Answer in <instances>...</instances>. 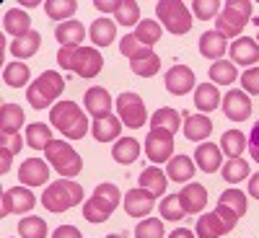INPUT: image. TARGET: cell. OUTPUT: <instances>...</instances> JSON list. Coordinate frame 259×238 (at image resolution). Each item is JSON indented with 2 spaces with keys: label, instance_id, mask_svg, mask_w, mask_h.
<instances>
[{
  "label": "cell",
  "instance_id": "obj_1",
  "mask_svg": "<svg viewBox=\"0 0 259 238\" xmlns=\"http://www.w3.org/2000/svg\"><path fill=\"white\" fill-rule=\"evenodd\" d=\"M57 65L80 78H96L104 68V57L94 47H62L57 52Z\"/></svg>",
  "mask_w": 259,
  "mask_h": 238
},
{
  "label": "cell",
  "instance_id": "obj_2",
  "mask_svg": "<svg viewBox=\"0 0 259 238\" xmlns=\"http://www.w3.org/2000/svg\"><path fill=\"white\" fill-rule=\"evenodd\" d=\"M52 127H57L65 137L80 140L89 135V117L83 114V109L75 101H57L50 112Z\"/></svg>",
  "mask_w": 259,
  "mask_h": 238
},
{
  "label": "cell",
  "instance_id": "obj_3",
  "mask_svg": "<svg viewBox=\"0 0 259 238\" xmlns=\"http://www.w3.org/2000/svg\"><path fill=\"white\" fill-rule=\"evenodd\" d=\"M119 200H124V197L119 194L117 184L104 181V184H99V186L94 189L91 197L83 202V218L89 220V223H94V225L109 220L112 212H114L117 205H119Z\"/></svg>",
  "mask_w": 259,
  "mask_h": 238
},
{
  "label": "cell",
  "instance_id": "obj_4",
  "mask_svg": "<svg viewBox=\"0 0 259 238\" xmlns=\"http://www.w3.org/2000/svg\"><path fill=\"white\" fill-rule=\"evenodd\" d=\"M251 11L254 6L249 0H226L223 11L218 13V21H215V31L223 39H239V34L251 21Z\"/></svg>",
  "mask_w": 259,
  "mask_h": 238
},
{
  "label": "cell",
  "instance_id": "obj_5",
  "mask_svg": "<svg viewBox=\"0 0 259 238\" xmlns=\"http://www.w3.org/2000/svg\"><path fill=\"white\" fill-rule=\"evenodd\" d=\"M62 91H65V78L55 70H45L26 88V101L31 104V109L41 112V109H50L52 101H57Z\"/></svg>",
  "mask_w": 259,
  "mask_h": 238
},
{
  "label": "cell",
  "instance_id": "obj_6",
  "mask_svg": "<svg viewBox=\"0 0 259 238\" xmlns=\"http://www.w3.org/2000/svg\"><path fill=\"white\" fill-rule=\"evenodd\" d=\"M80 202H83V186L73 179H57L41 194V205L50 212H68Z\"/></svg>",
  "mask_w": 259,
  "mask_h": 238
},
{
  "label": "cell",
  "instance_id": "obj_7",
  "mask_svg": "<svg viewBox=\"0 0 259 238\" xmlns=\"http://www.w3.org/2000/svg\"><path fill=\"white\" fill-rule=\"evenodd\" d=\"M45 156L47 161L52 163V168L57 171V174L62 179H73L80 174V168H83V158L78 150H73L70 142H65V140H52L50 148L45 150Z\"/></svg>",
  "mask_w": 259,
  "mask_h": 238
},
{
  "label": "cell",
  "instance_id": "obj_8",
  "mask_svg": "<svg viewBox=\"0 0 259 238\" xmlns=\"http://www.w3.org/2000/svg\"><path fill=\"white\" fill-rule=\"evenodd\" d=\"M156 16L161 18L166 31H171L174 36H182L192 29V11L182 3V0H158Z\"/></svg>",
  "mask_w": 259,
  "mask_h": 238
},
{
  "label": "cell",
  "instance_id": "obj_9",
  "mask_svg": "<svg viewBox=\"0 0 259 238\" xmlns=\"http://www.w3.org/2000/svg\"><path fill=\"white\" fill-rule=\"evenodd\" d=\"M117 114H119L122 124L130 129H140L145 122H150V117L145 112V101L133 91H124L117 96Z\"/></svg>",
  "mask_w": 259,
  "mask_h": 238
},
{
  "label": "cell",
  "instance_id": "obj_10",
  "mask_svg": "<svg viewBox=\"0 0 259 238\" xmlns=\"http://www.w3.org/2000/svg\"><path fill=\"white\" fill-rule=\"evenodd\" d=\"M145 156L156 163H166L174 158V132L168 129H150L145 137Z\"/></svg>",
  "mask_w": 259,
  "mask_h": 238
},
{
  "label": "cell",
  "instance_id": "obj_11",
  "mask_svg": "<svg viewBox=\"0 0 259 238\" xmlns=\"http://www.w3.org/2000/svg\"><path fill=\"white\" fill-rule=\"evenodd\" d=\"M36 205L29 186H11L3 192V215H26Z\"/></svg>",
  "mask_w": 259,
  "mask_h": 238
},
{
  "label": "cell",
  "instance_id": "obj_12",
  "mask_svg": "<svg viewBox=\"0 0 259 238\" xmlns=\"http://www.w3.org/2000/svg\"><path fill=\"white\" fill-rule=\"evenodd\" d=\"M221 106H223V114H226L231 122H246V119L251 117V99H249V93H244V91H239V88L228 91V93L223 96Z\"/></svg>",
  "mask_w": 259,
  "mask_h": 238
},
{
  "label": "cell",
  "instance_id": "obj_13",
  "mask_svg": "<svg viewBox=\"0 0 259 238\" xmlns=\"http://www.w3.org/2000/svg\"><path fill=\"white\" fill-rule=\"evenodd\" d=\"M228 55L236 65H244V68H251V65L259 62V41L251 36H239L231 41Z\"/></svg>",
  "mask_w": 259,
  "mask_h": 238
},
{
  "label": "cell",
  "instance_id": "obj_14",
  "mask_svg": "<svg viewBox=\"0 0 259 238\" xmlns=\"http://www.w3.org/2000/svg\"><path fill=\"white\" fill-rule=\"evenodd\" d=\"M18 179H21V184L29 186V189L47 184V179H50V166H47V161H41V158H29V161H24V163H21V168H18Z\"/></svg>",
  "mask_w": 259,
  "mask_h": 238
},
{
  "label": "cell",
  "instance_id": "obj_15",
  "mask_svg": "<svg viewBox=\"0 0 259 238\" xmlns=\"http://www.w3.org/2000/svg\"><path fill=\"white\" fill-rule=\"evenodd\" d=\"M83 104H85V112L94 114V119H104L112 114V96L106 88L101 85H94L83 93Z\"/></svg>",
  "mask_w": 259,
  "mask_h": 238
},
{
  "label": "cell",
  "instance_id": "obj_16",
  "mask_svg": "<svg viewBox=\"0 0 259 238\" xmlns=\"http://www.w3.org/2000/svg\"><path fill=\"white\" fill-rule=\"evenodd\" d=\"M163 83H166L168 93L184 96V93H189L194 88V73H192V68H187V65H174V68L166 73Z\"/></svg>",
  "mask_w": 259,
  "mask_h": 238
},
{
  "label": "cell",
  "instance_id": "obj_17",
  "mask_svg": "<svg viewBox=\"0 0 259 238\" xmlns=\"http://www.w3.org/2000/svg\"><path fill=\"white\" fill-rule=\"evenodd\" d=\"M156 205V197L145 189H130L124 194V212L130 215V218H145V215H150V210H153Z\"/></svg>",
  "mask_w": 259,
  "mask_h": 238
},
{
  "label": "cell",
  "instance_id": "obj_18",
  "mask_svg": "<svg viewBox=\"0 0 259 238\" xmlns=\"http://www.w3.org/2000/svg\"><path fill=\"white\" fill-rule=\"evenodd\" d=\"M182 127H184V137L189 142H205L212 135V122L207 114H187Z\"/></svg>",
  "mask_w": 259,
  "mask_h": 238
},
{
  "label": "cell",
  "instance_id": "obj_19",
  "mask_svg": "<svg viewBox=\"0 0 259 238\" xmlns=\"http://www.w3.org/2000/svg\"><path fill=\"white\" fill-rule=\"evenodd\" d=\"M179 200H182V207L187 215H200L207 205V189L202 184H187L179 192Z\"/></svg>",
  "mask_w": 259,
  "mask_h": 238
},
{
  "label": "cell",
  "instance_id": "obj_20",
  "mask_svg": "<svg viewBox=\"0 0 259 238\" xmlns=\"http://www.w3.org/2000/svg\"><path fill=\"white\" fill-rule=\"evenodd\" d=\"M231 230H233V225H228L215 210L197 218V238H221Z\"/></svg>",
  "mask_w": 259,
  "mask_h": 238
},
{
  "label": "cell",
  "instance_id": "obj_21",
  "mask_svg": "<svg viewBox=\"0 0 259 238\" xmlns=\"http://www.w3.org/2000/svg\"><path fill=\"white\" fill-rule=\"evenodd\" d=\"M194 158H197V168L205 171V174H215L218 168H223V150L215 142H202Z\"/></svg>",
  "mask_w": 259,
  "mask_h": 238
},
{
  "label": "cell",
  "instance_id": "obj_22",
  "mask_svg": "<svg viewBox=\"0 0 259 238\" xmlns=\"http://www.w3.org/2000/svg\"><path fill=\"white\" fill-rule=\"evenodd\" d=\"M228 52V41L218 34V31H205L202 36H200V55L202 57H207V60H212V62H218V60H223V55Z\"/></svg>",
  "mask_w": 259,
  "mask_h": 238
},
{
  "label": "cell",
  "instance_id": "obj_23",
  "mask_svg": "<svg viewBox=\"0 0 259 238\" xmlns=\"http://www.w3.org/2000/svg\"><path fill=\"white\" fill-rule=\"evenodd\" d=\"M140 189L150 192L153 197H163L166 194V184H168V176L163 174V171L158 166H148L143 168V174H140Z\"/></svg>",
  "mask_w": 259,
  "mask_h": 238
},
{
  "label": "cell",
  "instance_id": "obj_24",
  "mask_svg": "<svg viewBox=\"0 0 259 238\" xmlns=\"http://www.w3.org/2000/svg\"><path fill=\"white\" fill-rule=\"evenodd\" d=\"M130 70L140 78H150L161 70V57L153 52V50H143L140 55H135L130 60Z\"/></svg>",
  "mask_w": 259,
  "mask_h": 238
},
{
  "label": "cell",
  "instance_id": "obj_25",
  "mask_svg": "<svg viewBox=\"0 0 259 238\" xmlns=\"http://www.w3.org/2000/svg\"><path fill=\"white\" fill-rule=\"evenodd\" d=\"M85 26L80 24V21H65V24L57 26L55 31V39L60 41L62 47H80V41L85 39Z\"/></svg>",
  "mask_w": 259,
  "mask_h": 238
},
{
  "label": "cell",
  "instance_id": "obj_26",
  "mask_svg": "<svg viewBox=\"0 0 259 238\" xmlns=\"http://www.w3.org/2000/svg\"><path fill=\"white\" fill-rule=\"evenodd\" d=\"M122 135V119L109 114L104 119H94V137L99 142H114Z\"/></svg>",
  "mask_w": 259,
  "mask_h": 238
},
{
  "label": "cell",
  "instance_id": "obj_27",
  "mask_svg": "<svg viewBox=\"0 0 259 238\" xmlns=\"http://www.w3.org/2000/svg\"><path fill=\"white\" fill-rule=\"evenodd\" d=\"M39 47H41V36H39V31H34V29H31L29 34L13 39V44H11V55H13L16 60H29V57H34V55L39 52Z\"/></svg>",
  "mask_w": 259,
  "mask_h": 238
},
{
  "label": "cell",
  "instance_id": "obj_28",
  "mask_svg": "<svg viewBox=\"0 0 259 238\" xmlns=\"http://www.w3.org/2000/svg\"><path fill=\"white\" fill-rule=\"evenodd\" d=\"M24 127V109L18 104H3L0 106V135L18 132Z\"/></svg>",
  "mask_w": 259,
  "mask_h": 238
},
{
  "label": "cell",
  "instance_id": "obj_29",
  "mask_svg": "<svg viewBox=\"0 0 259 238\" xmlns=\"http://www.w3.org/2000/svg\"><path fill=\"white\" fill-rule=\"evenodd\" d=\"M221 104V93H218V85L212 83H200L197 91H194V106H197V112L207 114V112H215Z\"/></svg>",
  "mask_w": 259,
  "mask_h": 238
},
{
  "label": "cell",
  "instance_id": "obj_30",
  "mask_svg": "<svg viewBox=\"0 0 259 238\" xmlns=\"http://www.w3.org/2000/svg\"><path fill=\"white\" fill-rule=\"evenodd\" d=\"M3 29L18 39V36H24V34L31 31V18H29L26 11L11 8V11H6V16H3Z\"/></svg>",
  "mask_w": 259,
  "mask_h": 238
},
{
  "label": "cell",
  "instance_id": "obj_31",
  "mask_svg": "<svg viewBox=\"0 0 259 238\" xmlns=\"http://www.w3.org/2000/svg\"><path fill=\"white\" fill-rule=\"evenodd\" d=\"M21 145H24V140H21V135H18V132L0 135V174H8L13 156H18V153H21Z\"/></svg>",
  "mask_w": 259,
  "mask_h": 238
},
{
  "label": "cell",
  "instance_id": "obj_32",
  "mask_svg": "<svg viewBox=\"0 0 259 238\" xmlns=\"http://www.w3.org/2000/svg\"><path fill=\"white\" fill-rule=\"evenodd\" d=\"M182 112L171 109V106H161L156 109V114H150V129H168V132L177 135V129L182 127Z\"/></svg>",
  "mask_w": 259,
  "mask_h": 238
},
{
  "label": "cell",
  "instance_id": "obj_33",
  "mask_svg": "<svg viewBox=\"0 0 259 238\" xmlns=\"http://www.w3.org/2000/svg\"><path fill=\"white\" fill-rule=\"evenodd\" d=\"M89 36H91V41H94L96 47H109L112 41H114V36H117L114 21H109V18H96L94 24H91V29H89Z\"/></svg>",
  "mask_w": 259,
  "mask_h": 238
},
{
  "label": "cell",
  "instance_id": "obj_34",
  "mask_svg": "<svg viewBox=\"0 0 259 238\" xmlns=\"http://www.w3.org/2000/svg\"><path fill=\"white\" fill-rule=\"evenodd\" d=\"M112 158L122 166H130L140 158V142L135 137H119L114 142V150H112Z\"/></svg>",
  "mask_w": 259,
  "mask_h": 238
},
{
  "label": "cell",
  "instance_id": "obj_35",
  "mask_svg": "<svg viewBox=\"0 0 259 238\" xmlns=\"http://www.w3.org/2000/svg\"><path fill=\"white\" fill-rule=\"evenodd\" d=\"M166 176L171 181H189L194 176V161L189 156H174L166 166Z\"/></svg>",
  "mask_w": 259,
  "mask_h": 238
},
{
  "label": "cell",
  "instance_id": "obj_36",
  "mask_svg": "<svg viewBox=\"0 0 259 238\" xmlns=\"http://www.w3.org/2000/svg\"><path fill=\"white\" fill-rule=\"evenodd\" d=\"M218 205L221 207H226L231 215H236V218H244L246 215V194L241 192V189H236V186H231V189H226L223 194H221V200H218Z\"/></svg>",
  "mask_w": 259,
  "mask_h": 238
},
{
  "label": "cell",
  "instance_id": "obj_37",
  "mask_svg": "<svg viewBox=\"0 0 259 238\" xmlns=\"http://www.w3.org/2000/svg\"><path fill=\"white\" fill-rule=\"evenodd\" d=\"M244 148H249V142H246L244 132H239V129H228V132L221 135V150H223V156H228V158H241Z\"/></svg>",
  "mask_w": 259,
  "mask_h": 238
},
{
  "label": "cell",
  "instance_id": "obj_38",
  "mask_svg": "<svg viewBox=\"0 0 259 238\" xmlns=\"http://www.w3.org/2000/svg\"><path fill=\"white\" fill-rule=\"evenodd\" d=\"M52 129L50 124H41V122H31L26 127V142L34 148V150H47L50 142H52Z\"/></svg>",
  "mask_w": 259,
  "mask_h": 238
},
{
  "label": "cell",
  "instance_id": "obj_39",
  "mask_svg": "<svg viewBox=\"0 0 259 238\" xmlns=\"http://www.w3.org/2000/svg\"><path fill=\"white\" fill-rule=\"evenodd\" d=\"M212 85H231L236 83V78H239V73H236V65L233 62H226V60H218V62H212L210 65V70H207Z\"/></svg>",
  "mask_w": 259,
  "mask_h": 238
},
{
  "label": "cell",
  "instance_id": "obj_40",
  "mask_svg": "<svg viewBox=\"0 0 259 238\" xmlns=\"http://www.w3.org/2000/svg\"><path fill=\"white\" fill-rule=\"evenodd\" d=\"M161 34H163V31H161V26H158L156 18H143L140 24L135 26V39L140 41L143 47H148V50L161 39Z\"/></svg>",
  "mask_w": 259,
  "mask_h": 238
},
{
  "label": "cell",
  "instance_id": "obj_41",
  "mask_svg": "<svg viewBox=\"0 0 259 238\" xmlns=\"http://www.w3.org/2000/svg\"><path fill=\"white\" fill-rule=\"evenodd\" d=\"M29 78H31V73H29V68L24 62H11V65L3 68V80L11 85V88H24V85L29 83Z\"/></svg>",
  "mask_w": 259,
  "mask_h": 238
},
{
  "label": "cell",
  "instance_id": "obj_42",
  "mask_svg": "<svg viewBox=\"0 0 259 238\" xmlns=\"http://www.w3.org/2000/svg\"><path fill=\"white\" fill-rule=\"evenodd\" d=\"M221 174H223V179L228 184H239V181H244L249 176V163L244 158H228L223 163V168H221Z\"/></svg>",
  "mask_w": 259,
  "mask_h": 238
},
{
  "label": "cell",
  "instance_id": "obj_43",
  "mask_svg": "<svg viewBox=\"0 0 259 238\" xmlns=\"http://www.w3.org/2000/svg\"><path fill=\"white\" fill-rule=\"evenodd\" d=\"M114 18H117L119 26H135V24H140V6L135 0H119Z\"/></svg>",
  "mask_w": 259,
  "mask_h": 238
},
{
  "label": "cell",
  "instance_id": "obj_44",
  "mask_svg": "<svg viewBox=\"0 0 259 238\" xmlns=\"http://www.w3.org/2000/svg\"><path fill=\"white\" fill-rule=\"evenodd\" d=\"M18 235L21 238H47V223L36 218V215H29V218L18 220Z\"/></svg>",
  "mask_w": 259,
  "mask_h": 238
},
{
  "label": "cell",
  "instance_id": "obj_45",
  "mask_svg": "<svg viewBox=\"0 0 259 238\" xmlns=\"http://www.w3.org/2000/svg\"><path fill=\"white\" fill-rule=\"evenodd\" d=\"M158 212H161V218L163 220H182V218H187V212H184V207H182V200H179V194H168V197H163L161 200V205H158Z\"/></svg>",
  "mask_w": 259,
  "mask_h": 238
},
{
  "label": "cell",
  "instance_id": "obj_46",
  "mask_svg": "<svg viewBox=\"0 0 259 238\" xmlns=\"http://www.w3.org/2000/svg\"><path fill=\"white\" fill-rule=\"evenodd\" d=\"M45 11H47L50 18L62 21V24H65V18H70L78 11V3H75V0H47Z\"/></svg>",
  "mask_w": 259,
  "mask_h": 238
},
{
  "label": "cell",
  "instance_id": "obj_47",
  "mask_svg": "<svg viewBox=\"0 0 259 238\" xmlns=\"http://www.w3.org/2000/svg\"><path fill=\"white\" fill-rule=\"evenodd\" d=\"M135 238H163V223L158 218H145L135 228Z\"/></svg>",
  "mask_w": 259,
  "mask_h": 238
},
{
  "label": "cell",
  "instance_id": "obj_48",
  "mask_svg": "<svg viewBox=\"0 0 259 238\" xmlns=\"http://www.w3.org/2000/svg\"><path fill=\"white\" fill-rule=\"evenodd\" d=\"M218 11H221V3H218V0H194V3H192V13L197 16L200 21L215 18V16H218Z\"/></svg>",
  "mask_w": 259,
  "mask_h": 238
},
{
  "label": "cell",
  "instance_id": "obj_49",
  "mask_svg": "<svg viewBox=\"0 0 259 238\" xmlns=\"http://www.w3.org/2000/svg\"><path fill=\"white\" fill-rule=\"evenodd\" d=\"M143 50H148V47H143L140 41L135 39V34H127V36H122L119 39V52L127 57V60H133L135 55H140Z\"/></svg>",
  "mask_w": 259,
  "mask_h": 238
},
{
  "label": "cell",
  "instance_id": "obj_50",
  "mask_svg": "<svg viewBox=\"0 0 259 238\" xmlns=\"http://www.w3.org/2000/svg\"><path fill=\"white\" fill-rule=\"evenodd\" d=\"M241 88L244 93L259 96V68H249L246 73H241Z\"/></svg>",
  "mask_w": 259,
  "mask_h": 238
},
{
  "label": "cell",
  "instance_id": "obj_51",
  "mask_svg": "<svg viewBox=\"0 0 259 238\" xmlns=\"http://www.w3.org/2000/svg\"><path fill=\"white\" fill-rule=\"evenodd\" d=\"M249 156L259 163V122H254L251 135H249Z\"/></svg>",
  "mask_w": 259,
  "mask_h": 238
},
{
  "label": "cell",
  "instance_id": "obj_52",
  "mask_svg": "<svg viewBox=\"0 0 259 238\" xmlns=\"http://www.w3.org/2000/svg\"><path fill=\"white\" fill-rule=\"evenodd\" d=\"M52 238H83V235L75 225H60V228H55Z\"/></svg>",
  "mask_w": 259,
  "mask_h": 238
},
{
  "label": "cell",
  "instance_id": "obj_53",
  "mask_svg": "<svg viewBox=\"0 0 259 238\" xmlns=\"http://www.w3.org/2000/svg\"><path fill=\"white\" fill-rule=\"evenodd\" d=\"M94 6L99 11H104V13H114L117 6H119V0H94Z\"/></svg>",
  "mask_w": 259,
  "mask_h": 238
},
{
  "label": "cell",
  "instance_id": "obj_54",
  "mask_svg": "<svg viewBox=\"0 0 259 238\" xmlns=\"http://www.w3.org/2000/svg\"><path fill=\"white\" fill-rule=\"evenodd\" d=\"M249 197L259 200V171H256L254 176H249Z\"/></svg>",
  "mask_w": 259,
  "mask_h": 238
},
{
  "label": "cell",
  "instance_id": "obj_55",
  "mask_svg": "<svg viewBox=\"0 0 259 238\" xmlns=\"http://www.w3.org/2000/svg\"><path fill=\"white\" fill-rule=\"evenodd\" d=\"M168 238H194V233H192V230H187V228H177Z\"/></svg>",
  "mask_w": 259,
  "mask_h": 238
},
{
  "label": "cell",
  "instance_id": "obj_56",
  "mask_svg": "<svg viewBox=\"0 0 259 238\" xmlns=\"http://www.w3.org/2000/svg\"><path fill=\"white\" fill-rule=\"evenodd\" d=\"M21 6H24V8H34V6H39V3H36V0H24Z\"/></svg>",
  "mask_w": 259,
  "mask_h": 238
},
{
  "label": "cell",
  "instance_id": "obj_57",
  "mask_svg": "<svg viewBox=\"0 0 259 238\" xmlns=\"http://www.w3.org/2000/svg\"><path fill=\"white\" fill-rule=\"evenodd\" d=\"M106 238H124V235H122V233H109Z\"/></svg>",
  "mask_w": 259,
  "mask_h": 238
}]
</instances>
